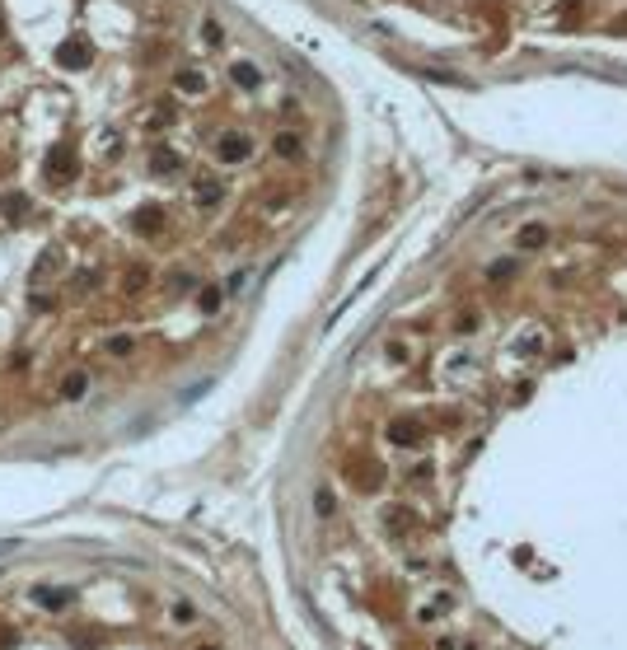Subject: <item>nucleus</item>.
Returning a JSON list of instances; mask_svg holds the SVG:
<instances>
[{
  "mask_svg": "<svg viewBox=\"0 0 627 650\" xmlns=\"http://www.w3.org/2000/svg\"><path fill=\"white\" fill-rule=\"evenodd\" d=\"M84 393H89V374H84V370H71L61 379V398H84Z\"/></svg>",
  "mask_w": 627,
  "mask_h": 650,
  "instance_id": "obj_8",
  "label": "nucleus"
},
{
  "mask_svg": "<svg viewBox=\"0 0 627 650\" xmlns=\"http://www.w3.org/2000/svg\"><path fill=\"white\" fill-rule=\"evenodd\" d=\"M145 281H150V267L136 263V267H131V272L122 276V290H126V295H136V290H145Z\"/></svg>",
  "mask_w": 627,
  "mask_h": 650,
  "instance_id": "obj_9",
  "label": "nucleus"
},
{
  "mask_svg": "<svg viewBox=\"0 0 627 650\" xmlns=\"http://www.w3.org/2000/svg\"><path fill=\"white\" fill-rule=\"evenodd\" d=\"M235 80L244 84V89H253V84H258V71H253L249 61H239V66H235Z\"/></svg>",
  "mask_w": 627,
  "mask_h": 650,
  "instance_id": "obj_12",
  "label": "nucleus"
},
{
  "mask_svg": "<svg viewBox=\"0 0 627 650\" xmlns=\"http://www.w3.org/2000/svg\"><path fill=\"white\" fill-rule=\"evenodd\" d=\"M108 351H112V356H126V351H131V337H112Z\"/></svg>",
  "mask_w": 627,
  "mask_h": 650,
  "instance_id": "obj_15",
  "label": "nucleus"
},
{
  "mask_svg": "<svg viewBox=\"0 0 627 650\" xmlns=\"http://www.w3.org/2000/svg\"><path fill=\"white\" fill-rule=\"evenodd\" d=\"M66 599H75V594H71V589H57V585H38V589H33V604L52 608V613H57V608H66Z\"/></svg>",
  "mask_w": 627,
  "mask_h": 650,
  "instance_id": "obj_5",
  "label": "nucleus"
},
{
  "mask_svg": "<svg viewBox=\"0 0 627 650\" xmlns=\"http://www.w3.org/2000/svg\"><path fill=\"white\" fill-rule=\"evenodd\" d=\"M29 206L33 202L24 197V192H10V197L0 202V216H5V220H24V216H29Z\"/></svg>",
  "mask_w": 627,
  "mask_h": 650,
  "instance_id": "obj_7",
  "label": "nucleus"
},
{
  "mask_svg": "<svg viewBox=\"0 0 627 650\" xmlns=\"http://www.w3.org/2000/svg\"><path fill=\"white\" fill-rule=\"evenodd\" d=\"M361 650H365V646H361Z\"/></svg>",
  "mask_w": 627,
  "mask_h": 650,
  "instance_id": "obj_19",
  "label": "nucleus"
},
{
  "mask_svg": "<svg viewBox=\"0 0 627 650\" xmlns=\"http://www.w3.org/2000/svg\"><path fill=\"white\" fill-rule=\"evenodd\" d=\"M197 202H202V206H216V202H220V183L202 178V183H197Z\"/></svg>",
  "mask_w": 627,
  "mask_h": 650,
  "instance_id": "obj_11",
  "label": "nucleus"
},
{
  "mask_svg": "<svg viewBox=\"0 0 627 650\" xmlns=\"http://www.w3.org/2000/svg\"><path fill=\"white\" fill-rule=\"evenodd\" d=\"M0 38H5V19H0Z\"/></svg>",
  "mask_w": 627,
  "mask_h": 650,
  "instance_id": "obj_17",
  "label": "nucleus"
},
{
  "mask_svg": "<svg viewBox=\"0 0 627 650\" xmlns=\"http://www.w3.org/2000/svg\"><path fill=\"white\" fill-rule=\"evenodd\" d=\"M75 173H80V155L71 150V145H57V150H47V159H43V178H47V187L75 183Z\"/></svg>",
  "mask_w": 627,
  "mask_h": 650,
  "instance_id": "obj_1",
  "label": "nucleus"
},
{
  "mask_svg": "<svg viewBox=\"0 0 627 650\" xmlns=\"http://www.w3.org/2000/svg\"><path fill=\"white\" fill-rule=\"evenodd\" d=\"M98 286V272H80L75 276V290H94Z\"/></svg>",
  "mask_w": 627,
  "mask_h": 650,
  "instance_id": "obj_14",
  "label": "nucleus"
},
{
  "mask_svg": "<svg viewBox=\"0 0 627 650\" xmlns=\"http://www.w3.org/2000/svg\"><path fill=\"white\" fill-rule=\"evenodd\" d=\"M197 304H202V313H216V309H220V290H202V300H197Z\"/></svg>",
  "mask_w": 627,
  "mask_h": 650,
  "instance_id": "obj_13",
  "label": "nucleus"
},
{
  "mask_svg": "<svg viewBox=\"0 0 627 650\" xmlns=\"http://www.w3.org/2000/svg\"><path fill=\"white\" fill-rule=\"evenodd\" d=\"M202 33H206V43H220V24H216V19H206Z\"/></svg>",
  "mask_w": 627,
  "mask_h": 650,
  "instance_id": "obj_16",
  "label": "nucleus"
},
{
  "mask_svg": "<svg viewBox=\"0 0 627 650\" xmlns=\"http://www.w3.org/2000/svg\"><path fill=\"white\" fill-rule=\"evenodd\" d=\"M216 155L225 159V164H239V159H249V136H239V131L220 136V140H216Z\"/></svg>",
  "mask_w": 627,
  "mask_h": 650,
  "instance_id": "obj_3",
  "label": "nucleus"
},
{
  "mask_svg": "<svg viewBox=\"0 0 627 650\" xmlns=\"http://www.w3.org/2000/svg\"><path fill=\"white\" fill-rule=\"evenodd\" d=\"M131 225H136L141 234H159V230H164V211H159V206H141V211L131 216Z\"/></svg>",
  "mask_w": 627,
  "mask_h": 650,
  "instance_id": "obj_6",
  "label": "nucleus"
},
{
  "mask_svg": "<svg viewBox=\"0 0 627 650\" xmlns=\"http://www.w3.org/2000/svg\"><path fill=\"white\" fill-rule=\"evenodd\" d=\"M89 61H94V47L80 43V38H75V43H61V47H57V66H66V71H84Z\"/></svg>",
  "mask_w": 627,
  "mask_h": 650,
  "instance_id": "obj_2",
  "label": "nucleus"
},
{
  "mask_svg": "<svg viewBox=\"0 0 627 650\" xmlns=\"http://www.w3.org/2000/svg\"><path fill=\"white\" fill-rule=\"evenodd\" d=\"M300 150H304V145H300V136H290V131H281V136H276V155L300 159Z\"/></svg>",
  "mask_w": 627,
  "mask_h": 650,
  "instance_id": "obj_10",
  "label": "nucleus"
},
{
  "mask_svg": "<svg viewBox=\"0 0 627 650\" xmlns=\"http://www.w3.org/2000/svg\"><path fill=\"white\" fill-rule=\"evenodd\" d=\"M202 650H216V646H202Z\"/></svg>",
  "mask_w": 627,
  "mask_h": 650,
  "instance_id": "obj_18",
  "label": "nucleus"
},
{
  "mask_svg": "<svg viewBox=\"0 0 627 650\" xmlns=\"http://www.w3.org/2000/svg\"><path fill=\"white\" fill-rule=\"evenodd\" d=\"M178 164H183V159L173 155L169 145H155V150H150V173H155V178H169V173H178Z\"/></svg>",
  "mask_w": 627,
  "mask_h": 650,
  "instance_id": "obj_4",
  "label": "nucleus"
}]
</instances>
